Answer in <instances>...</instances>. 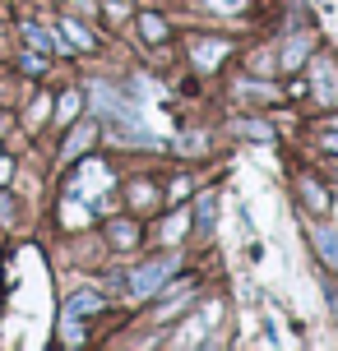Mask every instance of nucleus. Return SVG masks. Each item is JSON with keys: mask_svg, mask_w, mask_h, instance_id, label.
Here are the masks:
<instances>
[{"mask_svg": "<svg viewBox=\"0 0 338 351\" xmlns=\"http://www.w3.org/2000/svg\"><path fill=\"white\" fill-rule=\"evenodd\" d=\"M93 97H98V111L102 116H111L116 121V130H121V139H130L135 148H148L153 143V134H148V125H144V116H139V106L135 102H125V97H116L107 84H93Z\"/></svg>", "mask_w": 338, "mask_h": 351, "instance_id": "nucleus-1", "label": "nucleus"}, {"mask_svg": "<svg viewBox=\"0 0 338 351\" xmlns=\"http://www.w3.org/2000/svg\"><path fill=\"white\" fill-rule=\"evenodd\" d=\"M232 130H236L241 139H260V143H273V130H269V125H260V121H236Z\"/></svg>", "mask_w": 338, "mask_h": 351, "instance_id": "nucleus-7", "label": "nucleus"}, {"mask_svg": "<svg viewBox=\"0 0 338 351\" xmlns=\"http://www.w3.org/2000/svg\"><path fill=\"white\" fill-rule=\"evenodd\" d=\"M5 180H10V162L0 158V185H5Z\"/></svg>", "mask_w": 338, "mask_h": 351, "instance_id": "nucleus-20", "label": "nucleus"}, {"mask_svg": "<svg viewBox=\"0 0 338 351\" xmlns=\"http://www.w3.org/2000/svg\"><path fill=\"white\" fill-rule=\"evenodd\" d=\"M306 47H311V42H306V33H292V42H287V51H283V65H287V70H297V65L306 60Z\"/></svg>", "mask_w": 338, "mask_h": 351, "instance_id": "nucleus-8", "label": "nucleus"}, {"mask_svg": "<svg viewBox=\"0 0 338 351\" xmlns=\"http://www.w3.org/2000/svg\"><path fill=\"white\" fill-rule=\"evenodd\" d=\"M246 0H204V10H218V14H232V10H241Z\"/></svg>", "mask_w": 338, "mask_h": 351, "instance_id": "nucleus-14", "label": "nucleus"}, {"mask_svg": "<svg viewBox=\"0 0 338 351\" xmlns=\"http://www.w3.org/2000/svg\"><path fill=\"white\" fill-rule=\"evenodd\" d=\"M89 143H93V125H84V130H74V134H70V143H65V158H79V153H84Z\"/></svg>", "mask_w": 338, "mask_h": 351, "instance_id": "nucleus-10", "label": "nucleus"}, {"mask_svg": "<svg viewBox=\"0 0 338 351\" xmlns=\"http://www.w3.org/2000/svg\"><path fill=\"white\" fill-rule=\"evenodd\" d=\"M227 51H232L227 42H195V70H214Z\"/></svg>", "mask_w": 338, "mask_h": 351, "instance_id": "nucleus-4", "label": "nucleus"}, {"mask_svg": "<svg viewBox=\"0 0 338 351\" xmlns=\"http://www.w3.org/2000/svg\"><path fill=\"white\" fill-rule=\"evenodd\" d=\"M315 245H320L324 263H334V268H338V236H334V227H315Z\"/></svg>", "mask_w": 338, "mask_h": 351, "instance_id": "nucleus-6", "label": "nucleus"}, {"mask_svg": "<svg viewBox=\"0 0 338 351\" xmlns=\"http://www.w3.org/2000/svg\"><path fill=\"white\" fill-rule=\"evenodd\" d=\"M65 222H70V227H79V222H89V208L79 213V204H70V208H65Z\"/></svg>", "mask_w": 338, "mask_h": 351, "instance_id": "nucleus-17", "label": "nucleus"}, {"mask_svg": "<svg viewBox=\"0 0 338 351\" xmlns=\"http://www.w3.org/2000/svg\"><path fill=\"white\" fill-rule=\"evenodd\" d=\"M139 33L148 37V42H162V37H167V23H162V19H153V14H144L139 19Z\"/></svg>", "mask_w": 338, "mask_h": 351, "instance_id": "nucleus-11", "label": "nucleus"}, {"mask_svg": "<svg viewBox=\"0 0 338 351\" xmlns=\"http://www.w3.org/2000/svg\"><path fill=\"white\" fill-rule=\"evenodd\" d=\"M172 268H177V259H158V263H144L135 278L125 282L130 287V296L135 300H144V296H153V291H162V282L172 278Z\"/></svg>", "mask_w": 338, "mask_h": 351, "instance_id": "nucleus-2", "label": "nucleus"}, {"mask_svg": "<svg viewBox=\"0 0 338 351\" xmlns=\"http://www.w3.org/2000/svg\"><path fill=\"white\" fill-rule=\"evenodd\" d=\"M302 194H306V204H311L315 213H324V190L315 185V180H302Z\"/></svg>", "mask_w": 338, "mask_h": 351, "instance_id": "nucleus-12", "label": "nucleus"}, {"mask_svg": "<svg viewBox=\"0 0 338 351\" xmlns=\"http://www.w3.org/2000/svg\"><path fill=\"white\" fill-rule=\"evenodd\" d=\"M181 231H185V213H177V217H172V222L162 227V236H167V241H177Z\"/></svg>", "mask_w": 338, "mask_h": 351, "instance_id": "nucleus-16", "label": "nucleus"}, {"mask_svg": "<svg viewBox=\"0 0 338 351\" xmlns=\"http://www.w3.org/2000/svg\"><path fill=\"white\" fill-rule=\"evenodd\" d=\"M98 305H102V300L93 296V291H79V296L70 300V305H65V319H79V315H93V310H98Z\"/></svg>", "mask_w": 338, "mask_h": 351, "instance_id": "nucleus-9", "label": "nucleus"}, {"mask_svg": "<svg viewBox=\"0 0 338 351\" xmlns=\"http://www.w3.org/2000/svg\"><path fill=\"white\" fill-rule=\"evenodd\" d=\"M23 33H28V47H37V51L52 47V33H42V28H23Z\"/></svg>", "mask_w": 338, "mask_h": 351, "instance_id": "nucleus-15", "label": "nucleus"}, {"mask_svg": "<svg viewBox=\"0 0 338 351\" xmlns=\"http://www.w3.org/2000/svg\"><path fill=\"white\" fill-rule=\"evenodd\" d=\"M74 111H79V93H65L56 106V121H74Z\"/></svg>", "mask_w": 338, "mask_h": 351, "instance_id": "nucleus-13", "label": "nucleus"}, {"mask_svg": "<svg viewBox=\"0 0 338 351\" xmlns=\"http://www.w3.org/2000/svg\"><path fill=\"white\" fill-rule=\"evenodd\" d=\"M315 97L320 102H338V65L334 60H315Z\"/></svg>", "mask_w": 338, "mask_h": 351, "instance_id": "nucleus-3", "label": "nucleus"}, {"mask_svg": "<svg viewBox=\"0 0 338 351\" xmlns=\"http://www.w3.org/2000/svg\"><path fill=\"white\" fill-rule=\"evenodd\" d=\"M111 236H116V245H130V241H135V227H121V222H116Z\"/></svg>", "mask_w": 338, "mask_h": 351, "instance_id": "nucleus-18", "label": "nucleus"}, {"mask_svg": "<svg viewBox=\"0 0 338 351\" xmlns=\"http://www.w3.org/2000/svg\"><path fill=\"white\" fill-rule=\"evenodd\" d=\"M324 148H329V153H338V130H329V134H324Z\"/></svg>", "mask_w": 338, "mask_h": 351, "instance_id": "nucleus-19", "label": "nucleus"}, {"mask_svg": "<svg viewBox=\"0 0 338 351\" xmlns=\"http://www.w3.org/2000/svg\"><path fill=\"white\" fill-rule=\"evenodd\" d=\"M60 33H65V47H70V51H89V47H93V33L79 23V19H65Z\"/></svg>", "mask_w": 338, "mask_h": 351, "instance_id": "nucleus-5", "label": "nucleus"}]
</instances>
